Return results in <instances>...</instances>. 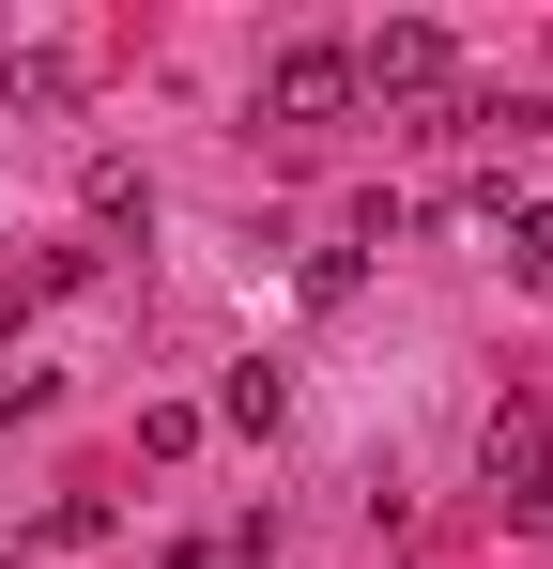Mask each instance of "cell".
<instances>
[{"instance_id":"3957f363","label":"cell","mask_w":553,"mask_h":569,"mask_svg":"<svg viewBox=\"0 0 553 569\" xmlns=\"http://www.w3.org/2000/svg\"><path fill=\"white\" fill-rule=\"evenodd\" d=\"M354 108V47H276L262 62V123H339Z\"/></svg>"},{"instance_id":"52a82bcc","label":"cell","mask_w":553,"mask_h":569,"mask_svg":"<svg viewBox=\"0 0 553 569\" xmlns=\"http://www.w3.org/2000/svg\"><path fill=\"white\" fill-rule=\"evenodd\" d=\"M0 569H16V555H0Z\"/></svg>"},{"instance_id":"5b68a950","label":"cell","mask_w":553,"mask_h":569,"mask_svg":"<svg viewBox=\"0 0 553 569\" xmlns=\"http://www.w3.org/2000/svg\"><path fill=\"white\" fill-rule=\"evenodd\" d=\"M92 216H108V231H139V216H154V186H139L123 154H92Z\"/></svg>"},{"instance_id":"8992f818","label":"cell","mask_w":553,"mask_h":569,"mask_svg":"<svg viewBox=\"0 0 553 569\" xmlns=\"http://www.w3.org/2000/svg\"><path fill=\"white\" fill-rule=\"evenodd\" d=\"M507 247H523V278H539V308H553V216H523Z\"/></svg>"},{"instance_id":"7a4b0ae2","label":"cell","mask_w":553,"mask_h":569,"mask_svg":"<svg viewBox=\"0 0 553 569\" xmlns=\"http://www.w3.org/2000/svg\"><path fill=\"white\" fill-rule=\"evenodd\" d=\"M446 78H461V47L431 31V16H400V31H369V47H354V93H384V108H431Z\"/></svg>"},{"instance_id":"6da1fadb","label":"cell","mask_w":553,"mask_h":569,"mask_svg":"<svg viewBox=\"0 0 553 569\" xmlns=\"http://www.w3.org/2000/svg\"><path fill=\"white\" fill-rule=\"evenodd\" d=\"M476 492L523 523V508H553V416L539 400H492V431H476Z\"/></svg>"},{"instance_id":"277c9868","label":"cell","mask_w":553,"mask_h":569,"mask_svg":"<svg viewBox=\"0 0 553 569\" xmlns=\"http://www.w3.org/2000/svg\"><path fill=\"white\" fill-rule=\"evenodd\" d=\"M215 416H231V431H276V416H292V370H276V355H247V370L215 385Z\"/></svg>"}]
</instances>
